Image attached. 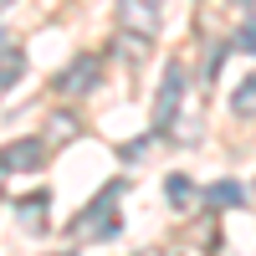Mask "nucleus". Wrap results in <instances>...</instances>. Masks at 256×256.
<instances>
[{"mask_svg": "<svg viewBox=\"0 0 256 256\" xmlns=\"http://www.w3.org/2000/svg\"><path fill=\"white\" fill-rule=\"evenodd\" d=\"M118 195H123V180H113V184H102V195H98V200L88 205V216H77V220H72V236H88V230H92L98 241H108V236H118V216H108Z\"/></svg>", "mask_w": 256, "mask_h": 256, "instance_id": "f257e3e1", "label": "nucleus"}, {"mask_svg": "<svg viewBox=\"0 0 256 256\" xmlns=\"http://www.w3.org/2000/svg\"><path fill=\"white\" fill-rule=\"evenodd\" d=\"M180 102H184V67H180V62H169V67H164V82H159V98H154V134L169 128V118L180 113Z\"/></svg>", "mask_w": 256, "mask_h": 256, "instance_id": "f03ea898", "label": "nucleus"}, {"mask_svg": "<svg viewBox=\"0 0 256 256\" xmlns=\"http://www.w3.org/2000/svg\"><path fill=\"white\" fill-rule=\"evenodd\" d=\"M46 164V138H16L0 148V174H36Z\"/></svg>", "mask_w": 256, "mask_h": 256, "instance_id": "7ed1b4c3", "label": "nucleus"}, {"mask_svg": "<svg viewBox=\"0 0 256 256\" xmlns=\"http://www.w3.org/2000/svg\"><path fill=\"white\" fill-rule=\"evenodd\" d=\"M98 77H102L98 62H92V56H77L72 67L56 77V92H62V98H88V92L98 88Z\"/></svg>", "mask_w": 256, "mask_h": 256, "instance_id": "20e7f679", "label": "nucleus"}, {"mask_svg": "<svg viewBox=\"0 0 256 256\" xmlns=\"http://www.w3.org/2000/svg\"><path fill=\"white\" fill-rule=\"evenodd\" d=\"M118 16H123V26H134L144 41L159 36V20H164L159 0H118Z\"/></svg>", "mask_w": 256, "mask_h": 256, "instance_id": "39448f33", "label": "nucleus"}, {"mask_svg": "<svg viewBox=\"0 0 256 256\" xmlns=\"http://www.w3.org/2000/svg\"><path fill=\"white\" fill-rule=\"evenodd\" d=\"M20 72H26V52H20L16 41H10V46H0V92H6L10 82H20Z\"/></svg>", "mask_w": 256, "mask_h": 256, "instance_id": "423d86ee", "label": "nucleus"}, {"mask_svg": "<svg viewBox=\"0 0 256 256\" xmlns=\"http://www.w3.org/2000/svg\"><path fill=\"white\" fill-rule=\"evenodd\" d=\"M205 200H210V205H230V210H236V205H246V190H241L236 180H220V184H210V190H205Z\"/></svg>", "mask_w": 256, "mask_h": 256, "instance_id": "0eeeda50", "label": "nucleus"}, {"mask_svg": "<svg viewBox=\"0 0 256 256\" xmlns=\"http://www.w3.org/2000/svg\"><path fill=\"white\" fill-rule=\"evenodd\" d=\"M164 195L174 200L180 210H190V205H195V184H190L184 174H169V180H164Z\"/></svg>", "mask_w": 256, "mask_h": 256, "instance_id": "6e6552de", "label": "nucleus"}, {"mask_svg": "<svg viewBox=\"0 0 256 256\" xmlns=\"http://www.w3.org/2000/svg\"><path fill=\"white\" fill-rule=\"evenodd\" d=\"M230 108H236L241 118H251V113H256V72H251V77L241 82L236 92H230Z\"/></svg>", "mask_w": 256, "mask_h": 256, "instance_id": "1a4fd4ad", "label": "nucleus"}, {"mask_svg": "<svg viewBox=\"0 0 256 256\" xmlns=\"http://www.w3.org/2000/svg\"><path fill=\"white\" fill-rule=\"evenodd\" d=\"M46 128H52V134H46L52 144H72V138H77V118H72V113H56Z\"/></svg>", "mask_w": 256, "mask_h": 256, "instance_id": "9d476101", "label": "nucleus"}, {"mask_svg": "<svg viewBox=\"0 0 256 256\" xmlns=\"http://www.w3.org/2000/svg\"><path fill=\"white\" fill-rule=\"evenodd\" d=\"M16 210H20V220H26V230H41V210H46V195H26Z\"/></svg>", "mask_w": 256, "mask_h": 256, "instance_id": "9b49d317", "label": "nucleus"}, {"mask_svg": "<svg viewBox=\"0 0 256 256\" xmlns=\"http://www.w3.org/2000/svg\"><path fill=\"white\" fill-rule=\"evenodd\" d=\"M236 52H246V56H256V20H246V26L236 31Z\"/></svg>", "mask_w": 256, "mask_h": 256, "instance_id": "f8f14e48", "label": "nucleus"}, {"mask_svg": "<svg viewBox=\"0 0 256 256\" xmlns=\"http://www.w3.org/2000/svg\"><path fill=\"white\" fill-rule=\"evenodd\" d=\"M6 6H10V0H0V10H6Z\"/></svg>", "mask_w": 256, "mask_h": 256, "instance_id": "ddd939ff", "label": "nucleus"}, {"mask_svg": "<svg viewBox=\"0 0 256 256\" xmlns=\"http://www.w3.org/2000/svg\"><path fill=\"white\" fill-rule=\"evenodd\" d=\"M251 195H256V190H251Z\"/></svg>", "mask_w": 256, "mask_h": 256, "instance_id": "4468645a", "label": "nucleus"}]
</instances>
